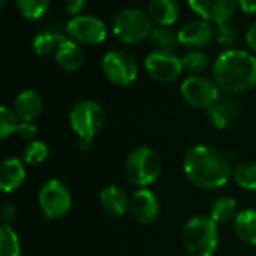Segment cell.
<instances>
[{
  "instance_id": "8",
  "label": "cell",
  "mask_w": 256,
  "mask_h": 256,
  "mask_svg": "<svg viewBox=\"0 0 256 256\" xmlns=\"http://www.w3.org/2000/svg\"><path fill=\"white\" fill-rule=\"evenodd\" d=\"M102 70L111 84L117 87H126L135 82L140 69L132 54L122 50H112L104 56Z\"/></svg>"
},
{
  "instance_id": "13",
  "label": "cell",
  "mask_w": 256,
  "mask_h": 256,
  "mask_svg": "<svg viewBox=\"0 0 256 256\" xmlns=\"http://www.w3.org/2000/svg\"><path fill=\"white\" fill-rule=\"evenodd\" d=\"M216 39V27L202 18L186 22L178 30V40L183 46L190 50H201L208 46Z\"/></svg>"
},
{
  "instance_id": "29",
  "label": "cell",
  "mask_w": 256,
  "mask_h": 256,
  "mask_svg": "<svg viewBox=\"0 0 256 256\" xmlns=\"http://www.w3.org/2000/svg\"><path fill=\"white\" fill-rule=\"evenodd\" d=\"M50 154V148L44 141H32L22 152V160L27 165H39Z\"/></svg>"
},
{
  "instance_id": "32",
  "label": "cell",
  "mask_w": 256,
  "mask_h": 256,
  "mask_svg": "<svg viewBox=\"0 0 256 256\" xmlns=\"http://www.w3.org/2000/svg\"><path fill=\"white\" fill-rule=\"evenodd\" d=\"M18 136L24 141H36V135H38V128L30 123V122H21L20 126H18V130H16Z\"/></svg>"
},
{
  "instance_id": "14",
  "label": "cell",
  "mask_w": 256,
  "mask_h": 256,
  "mask_svg": "<svg viewBox=\"0 0 256 256\" xmlns=\"http://www.w3.org/2000/svg\"><path fill=\"white\" fill-rule=\"evenodd\" d=\"M129 212L132 213L134 219L142 225L153 224L160 213V204L154 192L150 189H140L136 190L130 198V207Z\"/></svg>"
},
{
  "instance_id": "9",
  "label": "cell",
  "mask_w": 256,
  "mask_h": 256,
  "mask_svg": "<svg viewBox=\"0 0 256 256\" xmlns=\"http://www.w3.org/2000/svg\"><path fill=\"white\" fill-rule=\"evenodd\" d=\"M144 68L152 80L160 84L177 81L183 70V60L174 52L166 50H153L144 60Z\"/></svg>"
},
{
  "instance_id": "24",
  "label": "cell",
  "mask_w": 256,
  "mask_h": 256,
  "mask_svg": "<svg viewBox=\"0 0 256 256\" xmlns=\"http://www.w3.org/2000/svg\"><path fill=\"white\" fill-rule=\"evenodd\" d=\"M150 40L153 42V45H156V50L174 51L180 45L178 32H176L172 27H168V26L153 27V32L150 34Z\"/></svg>"
},
{
  "instance_id": "28",
  "label": "cell",
  "mask_w": 256,
  "mask_h": 256,
  "mask_svg": "<svg viewBox=\"0 0 256 256\" xmlns=\"http://www.w3.org/2000/svg\"><path fill=\"white\" fill-rule=\"evenodd\" d=\"M183 66L184 70L190 72L192 75H200L210 63L208 56L202 50H190L183 56Z\"/></svg>"
},
{
  "instance_id": "30",
  "label": "cell",
  "mask_w": 256,
  "mask_h": 256,
  "mask_svg": "<svg viewBox=\"0 0 256 256\" xmlns=\"http://www.w3.org/2000/svg\"><path fill=\"white\" fill-rule=\"evenodd\" d=\"M20 123L21 120L18 118L15 111H12L6 105L0 108V138L2 140H6L12 134H16Z\"/></svg>"
},
{
  "instance_id": "6",
  "label": "cell",
  "mask_w": 256,
  "mask_h": 256,
  "mask_svg": "<svg viewBox=\"0 0 256 256\" xmlns=\"http://www.w3.org/2000/svg\"><path fill=\"white\" fill-rule=\"evenodd\" d=\"M69 123L80 141H93L105 124V111L93 99H82L69 112Z\"/></svg>"
},
{
  "instance_id": "10",
  "label": "cell",
  "mask_w": 256,
  "mask_h": 256,
  "mask_svg": "<svg viewBox=\"0 0 256 256\" xmlns=\"http://www.w3.org/2000/svg\"><path fill=\"white\" fill-rule=\"evenodd\" d=\"M66 33L69 39L84 46L100 45L106 39L105 22L93 15H78L72 16L66 24Z\"/></svg>"
},
{
  "instance_id": "37",
  "label": "cell",
  "mask_w": 256,
  "mask_h": 256,
  "mask_svg": "<svg viewBox=\"0 0 256 256\" xmlns=\"http://www.w3.org/2000/svg\"><path fill=\"white\" fill-rule=\"evenodd\" d=\"M4 2H6V0H0V6H3V4H4Z\"/></svg>"
},
{
  "instance_id": "17",
  "label": "cell",
  "mask_w": 256,
  "mask_h": 256,
  "mask_svg": "<svg viewBox=\"0 0 256 256\" xmlns=\"http://www.w3.org/2000/svg\"><path fill=\"white\" fill-rule=\"evenodd\" d=\"M56 63L64 72H76L84 64V51L80 44L74 42L72 39H66L60 44L58 50L54 54Z\"/></svg>"
},
{
  "instance_id": "2",
  "label": "cell",
  "mask_w": 256,
  "mask_h": 256,
  "mask_svg": "<svg viewBox=\"0 0 256 256\" xmlns=\"http://www.w3.org/2000/svg\"><path fill=\"white\" fill-rule=\"evenodd\" d=\"M183 168L188 178L202 189H219L232 174L230 160L210 146L190 147L184 154Z\"/></svg>"
},
{
  "instance_id": "25",
  "label": "cell",
  "mask_w": 256,
  "mask_h": 256,
  "mask_svg": "<svg viewBox=\"0 0 256 256\" xmlns=\"http://www.w3.org/2000/svg\"><path fill=\"white\" fill-rule=\"evenodd\" d=\"M14 2L20 15L32 21L42 18L51 6V0H14Z\"/></svg>"
},
{
  "instance_id": "35",
  "label": "cell",
  "mask_w": 256,
  "mask_h": 256,
  "mask_svg": "<svg viewBox=\"0 0 256 256\" xmlns=\"http://www.w3.org/2000/svg\"><path fill=\"white\" fill-rule=\"evenodd\" d=\"M244 40H246V45H248V46L256 54V22H254V24L246 30Z\"/></svg>"
},
{
  "instance_id": "19",
  "label": "cell",
  "mask_w": 256,
  "mask_h": 256,
  "mask_svg": "<svg viewBox=\"0 0 256 256\" xmlns=\"http://www.w3.org/2000/svg\"><path fill=\"white\" fill-rule=\"evenodd\" d=\"M100 207L112 218L123 216L130 207L129 195L118 186H108L100 192Z\"/></svg>"
},
{
  "instance_id": "11",
  "label": "cell",
  "mask_w": 256,
  "mask_h": 256,
  "mask_svg": "<svg viewBox=\"0 0 256 256\" xmlns=\"http://www.w3.org/2000/svg\"><path fill=\"white\" fill-rule=\"evenodd\" d=\"M183 99L195 108H210L219 98L220 90L213 78L204 75H190L180 86Z\"/></svg>"
},
{
  "instance_id": "5",
  "label": "cell",
  "mask_w": 256,
  "mask_h": 256,
  "mask_svg": "<svg viewBox=\"0 0 256 256\" xmlns=\"http://www.w3.org/2000/svg\"><path fill=\"white\" fill-rule=\"evenodd\" d=\"M162 171V164L159 154L148 146H140L130 152L126 160V176L128 180L138 186L147 188L153 184Z\"/></svg>"
},
{
  "instance_id": "18",
  "label": "cell",
  "mask_w": 256,
  "mask_h": 256,
  "mask_svg": "<svg viewBox=\"0 0 256 256\" xmlns=\"http://www.w3.org/2000/svg\"><path fill=\"white\" fill-rule=\"evenodd\" d=\"M26 180V166L16 158H8L0 166V188L3 192H15Z\"/></svg>"
},
{
  "instance_id": "7",
  "label": "cell",
  "mask_w": 256,
  "mask_h": 256,
  "mask_svg": "<svg viewBox=\"0 0 256 256\" xmlns=\"http://www.w3.org/2000/svg\"><path fill=\"white\" fill-rule=\"evenodd\" d=\"M38 201L44 216L50 220L64 218L72 207L70 190L63 182L57 178H51L44 183L39 190Z\"/></svg>"
},
{
  "instance_id": "31",
  "label": "cell",
  "mask_w": 256,
  "mask_h": 256,
  "mask_svg": "<svg viewBox=\"0 0 256 256\" xmlns=\"http://www.w3.org/2000/svg\"><path fill=\"white\" fill-rule=\"evenodd\" d=\"M216 40L220 46L226 50H232L238 42V36H237L236 28L231 24L225 22V24L216 26Z\"/></svg>"
},
{
  "instance_id": "26",
  "label": "cell",
  "mask_w": 256,
  "mask_h": 256,
  "mask_svg": "<svg viewBox=\"0 0 256 256\" xmlns=\"http://www.w3.org/2000/svg\"><path fill=\"white\" fill-rule=\"evenodd\" d=\"M234 182L248 190H256V164L255 162H242L232 171Z\"/></svg>"
},
{
  "instance_id": "36",
  "label": "cell",
  "mask_w": 256,
  "mask_h": 256,
  "mask_svg": "<svg viewBox=\"0 0 256 256\" xmlns=\"http://www.w3.org/2000/svg\"><path fill=\"white\" fill-rule=\"evenodd\" d=\"M237 4L244 14H256V0H237Z\"/></svg>"
},
{
  "instance_id": "20",
  "label": "cell",
  "mask_w": 256,
  "mask_h": 256,
  "mask_svg": "<svg viewBox=\"0 0 256 256\" xmlns=\"http://www.w3.org/2000/svg\"><path fill=\"white\" fill-rule=\"evenodd\" d=\"M238 114V106L231 98H219L210 108H207V116L212 124L218 129H225L232 123Z\"/></svg>"
},
{
  "instance_id": "23",
  "label": "cell",
  "mask_w": 256,
  "mask_h": 256,
  "mask_svg": "<svg viewBox=\"0 0 256 256\" xmlns=\"http://www.w3.org/2000/svg\"><path fill=\"white\" fill-rule=\"evenodd\" d=\"M237 201L231 196H220L210 207V218L216 224H226L237 218Z\"/></svg>"
},
{
  "instance_id": "33",
  "label": "cell",
  "mask_w": 256,
  "mask_h": 256,
  "mask_svg": "<svg viewBox=\"0 0 256 256\" xmlns=\"http://www.w3.org/2000/svg\"><path fill=\"white\" fill-rule=\"evenodd\" d=\"M0 219H2V225L10 226L16 219V207L12 202L3 204V207L0 210Z\"/></svg>"
},
{
  "instance_id": "21",
  "label": "cell",
  "mask_w": 256,
  "mask_h": 256,
  "mask_svg": "<svg viewBox=\"0 0 256 256\" xmlns=\"http://www.w3.org/2000/svg\"><path fill=\"white\" fill-rule=\"evenodd\" d=\"M234 230L237 237L246 244H256V212L243 210L234 219Z\"/></svg>"
},
{
  "instance_id": "16",
  "label": "cell",
  "mask_w": 256,
  "mask_h": 256,
  "mask_svg": "<svg viewBox=\"0 0 256 256\" xmlns=\"http://www.w3.org/2000/svg\"><path fill=\"white\" fill-rule=\"evenodd\" d=\"M42 110H44L42 98L34 90H24L15 98L14 111L21 122L33 123L40 116Z\"/></svg>"
},
{
  "instance_id": "12",
  "label": "cell",
  "mask_w": 256,
  "mask_h": 256,
  "mask_svg": "<svg viewBox=\"0 0 256 256\" xmlns=\"http://www.w3.org/2000/svg\"><path fill=\"white\" fill-rule=\"evenodd\" d=\"M189 8L202 20L214 26L225 24L237 9V0H188Z\"/></svg>"
},
{
  "instance_id": "3",
  "label": "cell",
  "mask_w": 256,
  "mask_h": 256,
  "mask_svg": "<svg viewBox=\"0 0 256 256\" xmlns=\"http://www.w3.org/2000/svg\"><path fill=\"white\" fill-rule=\"evenodd\" d=\"M182 240L192 256H213L219 246L218 224L210 216H195L183 226Z\"/></svg>"
},
{
  "instance_id": "34",
  "label": "cell",
  "mask_w": 256,
  "mask_h": 256,
  "mask_svg": "<svg viewBox=\"0 0 256 256\" xmlns=\"http://www.w3.org/2000/svg\"><path fill=\"white\" fill-rule=\"evenodd\" d=\"M87 6V0H66L64 9L70 16H78L82 15V10Z\"/></svg>"
},
{
  "instance_id": "22",
  "label": "cell",
  "mask_w": 256,
  "mask_h": 256,
  "mask_svg": "<svg viewBox=\"0 0 256 256\" xmlns=\"http://www.w3.org/2000/svg\"><path fill=\"white\" fill-rule=\"evenodd\" d=\"M64 40V38L56 32H50V30H45V32H39L33 36L32 39V46H33V51L40 56V57H45V56H50V54H56V51L58 50L60 44Z\"/></svg>"
},
{
  "instance_id": "4",
  "label": "cell",
  "mask_w": 256,
  "mask_h": 256,
  "mask_svg": "<svg viewBox=\"0 0 256 256\" xmlns=\"http://www.w3.org/2000/svg\"><path fill=\"white\" fill-rule=\"evenodd\" d=\"M153 24L147 10L141 8H126L114 16L112 33L126 45H138L146 39H150L154 27Z\"/></svg>"
},
{
  "instance_id": "27",
  "label": "cell",
  "mask_w": 256,
  "mask_h": 256,
  "mask_svg": "<svg viewBox=\"0 0 256 256\" xmlns=\"http://www.w3.org/2000/svg\"><path fill=\"white\" fill-rule=\"evenodd\" d=\"M21 244L12 226H0V256H20Z\"/></svg>"
},
{
  "instance_id": "1",
  "label": "cell",
  "mask_w": 256,
  "mask_h": 256,
  "mask_svg": "<svg viewBox=\"0 0 256 256\" xmlns=\"http://www.w3.org/2000/svg\"><path fill=\"white\" fill-rule=\"evenodd\" d=\"M213 80L226 94L244 93L256 87V57L244 50H225L213 64Z\"/></svg>"
},
{
  "instance_id": "15",
  "label": "cell",
  "mask_w": 256,
  "mask_h": 256,
  "mask_svg": "<svg viewBox=\"0 0 256 256\" xmlns=\"http://www.w3.org/2000/svg\"><path fill=\"white\" fill-rule=\"evenodd\" d=\"M147 12L156 26L172 27L182 14L178 0H148Z\"/></svg>"
}]
</instances>
